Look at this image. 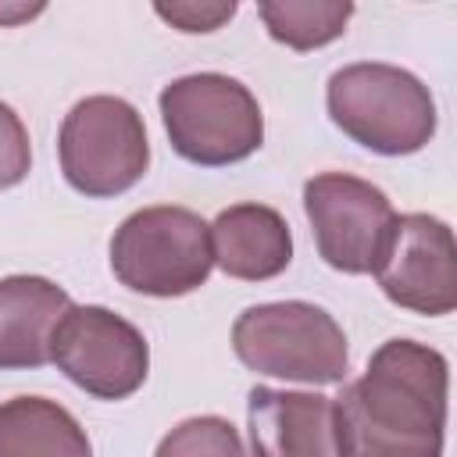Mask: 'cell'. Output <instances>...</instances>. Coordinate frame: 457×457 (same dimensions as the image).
<instances>
[{
	"label": "cell",
	"mask_w": 457,
	"mask_h": 457,
	"mask_svg": "<svg viewBox=\"0 0 457 457\" xmlns=\"http://www.w3.org/2000/svg\"><path fill=\"white\" fill-rule=\"evenodd\" d=\"M382 293L414 314L443 318L457 307V246L436 214H396L371 271Z\"/></svg>",
	"instance_id": "9c48e42d"
},
{
	"label": "cell",
	"mask_w": 457,
	"mask_h": 457,
	"mask_svg": "<svg viewBox=\"0 0 457 457\" xmlns=\"http://www.w3.org/2000/svg\"><path fill=\"white\" fill-rule=\"evenodd\" d=\"M57 371L96 400L132 396L150 371L146 336L121 314L100 303L68 307L50 339Z\"/></svg>",
	"instance_id": "52a82bcc"
},
{
	"label": "cell",
	"mask_w": 457,
	"mask_h": 457,
	"mask_svg": "<svg viewBox=\"0 0 457 457\" xmlns=\"http://www.w3.org/2000/svg\"><path fill=\"white\" fill-rule=\"evenodd\" d=\"M43 7H18V11H0V21H14V18H32L39 14Z\"/></svg>",
	"instance_id": "ac0fdd59"
},
{
	"label": "cell",
	"mask_w": 457,
	"mask_h": 457,
	"mask_svg": "<svg viewBox=\"0 0 457 457\" xmlns=\"http://www.w3.org/2000/svg\"><path fill=\"white\" fill-rule=\"evenodd\" d=\"M154 457H246L239 428L228 418L200 414L179 421L154 450Z\"/></svg>",
	"instance_id": "9a60e30c"
},
{
	"label": "cell",
	"mask_w": 457,
	"mask_h": 457,
	"mask_svg": "<svg viewBox=\"0 0 457 457\" xmlns=\"http://www.w3.org/2000/svg\"><path fill=\"white\" fill-rule=\"evenodd\" d=\"M450 364L414 339L382 343L332 400L339 457H443Z\"/></svg>",
	"instance_id": "6da1fadb"
},
{
	"label": "cell",
	"mask_w": 457,
	"mask_h": 457,
	"mask_svg": "<svg viewBox=\"0 0 457 457\" xmlns=\"http://www.w3.org/2000/svg\"><path fill=\"white\" fill-rule=\"evenodd\" d=\"M71 296L43 275L0 278V368H43Z\"/></svg>",
	"instance_id": "7c38bea8"
},
{
	"label": "cell",
	"mask_w": 457,
	"mask_h": 457,
	"mask_svg": "<svg viewBox=\"0 0 457 457\" xmlns=\"http://www.w3.org/2000/svg\"><path fill=\"white\" fill-rule=\"evenodd\" d=\"M29 168H32L29 129L14 114V107L0 100V189H14L18 182H25Z\"/></svg>",
	"instance_id": "2e32d148"
},
{
	"label": "cell",
	"mask_w": 457,
	"mask_h": 457,
	"mask_svg": "<svg viewBox=\"0 0 457 457\" xmlns=\"http://www.w3.org/2000/svg\"><path fill=\"white\" fill-rule=\"evenodd\" d=\"M171 150L200 168L239 164L264 143L257 96L232 75L196 71L168 82L157 96Z\"/></svg>",
	"instance_id": "3957f363"
},
{
	"label": "cell",
	"mask_w": 457,
	"mask_h": 457,
	"mask_svg": "<svg viewBox=\"0 0 457 457\" xmlns=\"http://www.w3.org/2000/svg\"><path fill=\"white\" fill-rule=\"evenodd\" d=\"M328 118L343 136L382 157H407L436 136V100L407 68L357 61L332 71L325 89Z\"/></svg>",
	"instance_id": "7a4b0ae2"
},
{
	"label": "cell",
	"mask_w": 457,
	"mask_h": 457,
	"mask_svg": "<svg viewBox=\"0 0 457 457\" xmlns=\"http://www.w3.org/2000/svg\"><path fill=\"white\" fill-rule=\"evenodd\" d=\"M211 268V225L189 207L157 204L132 211L111 236L114 278L143 296H186L207 282Z\"/></svg>",
	"instance_id": "5b68a950"
},
{
	"label": "cell",
	"mask_w": 457,
	"mask_h": 457,
	"mask_svg": "<svg viewBox=\"0 0 457 457\" xmlns=\"http://www.w3.org/2000/svg\"><path fill=\"white\" fill-rule=\"evenodd\" d=\"M253 457H339L332 400L321 393L253 386L246 396Z\"/></svg>",
	"instance_id": "30bf717a"
},
{
	"label": "cell",
	"mask_w": 457,
	"mask_h": 457,
	"mask_svg": "<svg viewBox=\"0 0 457 457\" xmlns=\"http://www.w3.org/2000/svg\"><path fill=\"white\" fill-rule=\"evenodd\" d=\"M232 350L257 375L307 386H336L350 368L339 321L307 300L246 307L232 325Z\"/></svg>",
	"instance_id": "277c9868"
},
{
	"label": "cell",
	"mask_w": 457,
	"mask_h": 457,
	"mask_svg": "<svg viewBox=\"0 0 457 457\" xmlns=\"http://www.w3.org/2000/svg\"><path fill=\"white\" fill-rule=\"evenodd\" d=\"M57 157L75 193L93 200L121 196L150 168L143 114L121 96H86L61 121Z\"/></svg>",
	"instance_id": "8992f818"
},
{
	"label": "cell",
	"mask_w": 457,
	"mask_h": 457,
	"mask_svg": "<svg viewBox=\"0 0 457 457\" xmlns=\"http://www.w3.org/2000/svg\"><path fill=\"white\" fill-rule=\"evenodd\" d=\"M214 264L239 282H268L293 261V232L268 204H232L211 221Z\"/></svg>",
	"instance_id": "8fae6325"
},
{
	"label": "cell",
	"mask_w": 457,
	"mask_h": 457,
	"mask_svg": "<svg viewBox=\"0 0 457 457\" xmlns=\"http://www.w3.org/2000/svg\"><path fill=\"white\" fill-rule=\"evenodd\" d=\"M0 457H93L79 418L46 396L0 403Z\"/></svg>",
	"instance_id": "4fadbf2b"
},
{
	"label": "cell",
	"mask_w": 457,
	"mask_h": 457,
	"mask_svg": "<svg viewBox=\"0 0 457 457\" xmlns=\"http://www.w3.org/2000/svg\"><path fill=\"white\" fill-rule=\"evenodd\" d=\"M157 11V18H164L171 29H179V32H214V29H221L232 14H236V4L228 0V4H214V0H204V4H196V0H179V4H157L154 7Z\"/></svg>",
	"instance_id": "e0dca14e"
},
{
	"label": "cell",
	"mask_w": 457,
	"mask_h": 457,
	"mask_svg": "<svg viewBox=\"0 0 457 457\" xmlns=\"http://www.w3.org/2000/svg\"><path fill=\"white\" fill-rule=\"evenodd\" d=\"M303 211L328 268L368 275L396 221L389 196L350 171H321L303 182Z\"/></svg>",
	"instance_id": "ba28073f"
},
{
	"label": "cell",
	"mask_w": 457,
	"mask_h": 457,
	"mask_svg": "<svg viewBox=\"0 0 457 457\" xmlns=\"http://www.w3.org/2000/svg\"><path fill=\"white\" fill-rule=\"evenodd\" d=\"M257 11L268 36L300 54L339 39L353 18L350 0H261Z\"/></svg>",
	"instance_id": "5bb4252c"
}]
</instances>
